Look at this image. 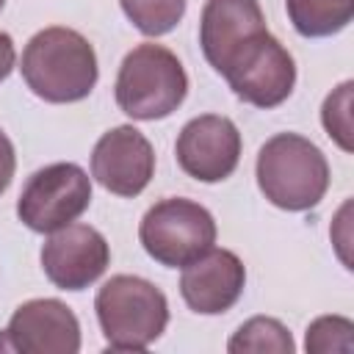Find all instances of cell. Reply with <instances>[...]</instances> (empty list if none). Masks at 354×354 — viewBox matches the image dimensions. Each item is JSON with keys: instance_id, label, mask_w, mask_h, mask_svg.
<instances>
[{"instance_id": "obj_17", "label": "cell", "mask_w": 354, "mask_h": 354, "mask_svg": "<svg viewBox=\"0 0 354 354\" xmlns=\"http://www.w3.org/2000/svg\"><path fill=\"white\" fill-rule=\"evenodd\" d=\"M351 97H354V83L343 80L337 88H332L321 105V124L326 136L343 149H354V127H351Z\"/></svg>"}, {"instance_id": "obj_18", "label": "cell", "mask_w": 354, "mask_h": 354, "mask_svg": "<svg viewBox=\"0 0 354 354\" xmlns=\"http://www.w3.org/2000/svg\"><path fill=\"white\" fill-rule=\"evenodd\" d=\"M304 348L310 354H351L354 351V324L346 315H321L307 326Z\"/></svg>"}, {"instance_id": "obj_7", "label": "cell", "mask_w": 354, "mask_h": 354, "mask_svg": "<svg viewBox=\"0 0 354 354\" xmlns=\"http://www.w3.org/2000/svg\"><path fill=\"white\" fill-rule=\"evenodd\" d=\"M91 205L88 174L69 160L50 163L33 171L17 199L19 221L41 235H50L75 218H80Z\"/></svg>"}, {"instance_id": "obj_13", "label": "cell", "mask_w": 354, "mask_h": 354, "mask_svg": "<svg viewBox=\"0 0 354 354\" xmlns=\"http://www.w3.org/2000/svg\"><path fill=\"white\" fill-rule=\"evenodd\" d=\"M263 30L268 28L260 0H205L199 17V47L205 61L221 75L232 53Z\"/></svg>"}, {"instance_id": "obj_12", "label": "cell", "mask_w": 354, "mask_h": 354, "mask_svg": "<svg viewBox=\"0 0 354 354\" xmlns=\"http://www.w3.org/2000/svg\"><path fill=\"white\" fill-rule=\"evenodd\" d=\"M246 288V268L230 249H207L183 266L180 296L199 315H221L235 307Z\"/></svg>"}, {"instance_id": "obj_1", "label": "cell", "mask_w": 354, "mask_h": 354, "mask_svg": "<svg viewBox=\"0 0 354 354\" xmlns=\"http://www.w3.org/2000/svg\"><path fill=\"white\" fill-rule=\"evenodd\" d=\"M19 72L25 86L53 105L86 100L100 77L91 41L64 25H53L30 36L22 50Z\"/></svg>"}, {"instance_id": "obj_10", "label": "cell", "mask_w": 354, "mask_h": 354, "mask_svg": "<svg viewBox=\"0 0 354 354\" xmlns=\"http://www.w3.org/2000/svg\"><path fill=\"white\" fill-rule=\"evenodd\" d=\"M155 174V149L133 124L111 127L91 149V177L111 194L133 199Z\"/></svg>"}, {"instance_id": "obj_11", "label": "cell", "mask_w": 354, "mask_h": 354, "mask_svg": "<svg viewBox=\"0 0 354 354\" xmlns=\"http://www.w3.org/2000/svg\"><path fill=\"white\" fill-rule=\"evenodd\" d=\"M6 337L22 354H77L80 321L61 299H30L14 310Z\"/></svg>"}, {"instance_id": "obj_5", "label": "cell", "mask_w": 354, "mask_h": 354, "mask_svg": "<svg viewBox=\"0 0 354 354\" xmlns=\"http://www.w3.org/2000/svg\"><path fill=\"white\" fill-rule=\"evenodd\" d=\"M138 241L155 263L166 268H183L213 249L216 218L194 199L166 196L144 213L138 224Z\"/></svg>"}, {"instance_id": "obj_19", "label": "cell", "mask_w": 354, "mask_h": 354, "mask_svg": "<svg viewBox=\"0 0 354 354\" xmlns=\"http://www.w3.org/2000/svg\"><path fill=\"white\" fill-rule=\"evenodd\" d=\"M14 171H17V152H14L11 138L0 130V196L8 191V185L14 180Z\"/></svg>"}, {"instance_id": "obj_2", "label": "cell", "mask_w": 354, "mask_h": 354, "mask_svg": "<svg viewBox=\"0 0 354 354\" xmlns=\"http://www.w3.org/2000/svg\"><path fill=\"white\" fill-rule=\"evenodd\" d=\"M257 188L279 210L315 207L329 188V163L321 147L299 133H277L257 152Z\"/></svg>"}, {"instance_id": "obj_16", "label": "cell", "mask_w": 354, "mask_h": 354, "mask_svg": "<svg viewBox=\"0 0 354 354\" xmlns=\"http://www.w3.org/2000/svg\"><path fill=\"white\" fill-rule=\"evenodd\" d=\"M124 17L144 33V36H166L171 33L180 19L185 17L188 0H119Z\"/></svg>"}, {"instance_id": "obj_20", "label": "cell", "mask_w": 354, "mask_h": 354, "mask_svg": "<svg viewBox=\"0 0 354 354\" xmlns=\"http://www.w3.org/2000/svg\"><path fill=\"white\" fill-rule=\"evenodd\" d=\"M17 66V47H14V39L0 30V83L14 72Z\"/></svg>"}, {"instance_id": "obj_14", "label": "cell", "mask_w": 354, "mask_h": 354, "mask_svg": "<svg viewBox=\"0 0 354 354\" xmlns=\"http://www.w3.org/2000/svg\"><path fill=\"white\" fill-rule=\"evenodd\" d=\"M293 30L304 39H326L348 28L354 0H285Z\"/></svg>"}, {"instance_id": "obj_21", "label": "cell", "mask_w": 354, "mask_h": 354, "mask_svg": "<svg viewBox=\"0 0 354 354\" xmlns=\"http://www.w3.org/2000/svg\"><path fill=\"white\" fill-rule=\"evenodd\" d=\"M3 6H6V0H0V11H3Z\"/></svg>"}, {"instance_id": "obj_9", "label": "cell", "mask_w": 354, "mask_h": 354, "mask_svg": "<svg viewBox=\"0 0 354 354\" xmlns=\"http://www.w3.org/2000/svg\"><path fill=\"white\" fill-rule=\"evenodd\" d=\"M41 271L44 277L61 288V290H83L94 285L108 263H111V246L105 235L88 224H66L41 246Z\"/></svg>"}, {"instance_id": "obj_6", "label": "cell", "mask_w": 354, "mask_h": 354, "mask_svg": "<svg viewBox=\"0 0 354 354\" xmlns=\"http://www.w3.org/2000/svg\"><path fill=\"white\" fill-rule=\"evenodd\" d=\"M221 77L241 102L271 111L293 94L296 61L277 36L263 30L232 53L221 69Z\"/></svg>"}, {"instance_id": "obj_3", "label": "cell", "mask_w": 354, "mask_h": 354, "mask_svg": "<svg viewBox=\"0 0 354 354\" xmlns=\"http://www.w3.org/2000/svg\"><path fill=\"white\" fill-rule=\"evenodd\" d=\"M100 329L108 351H147L169 324L163 290L136 274H116L94 296Z\"/></svg>"}, {"instance_id": "obj_4", "label": "cell", "mask_w": 354, "mask_h": 354, "mask_svg": "<svg viewBox=\"0 0 354 354\" xmlns=\"http://www.w3.org/2000/svg\"><path fill=\"white\" fill-rule=\"evenodd\" d=\"M116 105L136 122H158L171 116L188 94V75L180 58L163 44L133 47L116 72Z\"/></svg>"}, {"instance_id": "obj_15", "label": "cell", "mask_w": 354, "mask_h": 354, "mask_svg": "<svg viewBox=\"0 0 354 354\" xmlns=\"http://www.w3.org/2000/svg\"><path fill=\"white\" fill-rule=\"evenodd\" d=\"M230 354H293L296 343L290 329L268 315H254L243 321L227 340Z\"/></svg>"}, {"instance_id": "obj_8", "label": "cell", "mask_w": 354, "mask_h": 354, "mask_svg": "<svg viewBox=\"0 0 354 354\" xmlns=\"http://www.w3.org/2000/svg\"><path fill=\"white\" fill-rule=\"evenodd\" d=\"M241 147V133L230 116L202 113L183 124L174 158L188 177L199 183H221L238 169Z\"/></svg>"}]
</instances>
